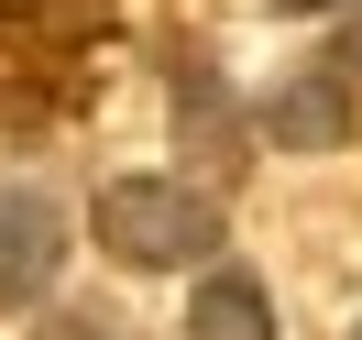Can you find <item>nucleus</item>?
I'll return each mask as SVG.
<instances>
[{
  "instance_id": "7",
  "label": "nucleus",
  "mask_w": 362,
  "mask_h": 340,
  "mask_svg": "<svg viewBox=\"0 0 362 340\" xmlns=\"http://www.w3.org/2000/svg\"><path fill=\"white\" fill-rule=\"evenodd\" d=\"M23 11H45V0H0V23H23Z\"/></svg>"
},
{
  "instance_id": "1",
  "label": "nucleus",
  "mask_w": 362,
  "mask_h": 340,
  "mask_svg": "<svg viewBox=\"0 0 362 340\" xmlns=\"http://www.w3.org/2000/svg\"><path fill=\"white\" fill-rule=\"evenodd\" d=\"M99 242L132 274H187L220 252V198L187 176H110L99 187Z\"/></svg>"
},
{
  "instance_id": "2",
  "label": "nucleus",
  "mask_w": 362,
  "mask_h": 340,
  "mask_svg": "<svg viewBox=\"0 0 362 340\" xmlns=\"http://www.w3.org/2000/svg\"><path fill=\"white\" fill-rule=\"evenodd\" d=\"M66 264V209L45 187H0V307H33Z\"/></svg>"
},
{
  "instance_id": "4",
  "label": "nucleus",
  "mask_w": 362,
  "mask_h": 340,
  "mask_svg": "<svg viewBox=\"0 0 362 340\" xmlns=\"http://www.w3.org/2000/svg\"><path fill=\"white\" fill-rule=\"evenodd\" d=\"M187 340H274V307L242 264H220L198 296H187Z\"/></svg>"
},
{
  "instance_id": "5",
  "label": "nucleus",
  "mask_w": 362,
  "mask_h": 340,
  "mask_svg": "<svg viewBox=\"0 0 362 340\" xmlns=\"http://www.w3.org/2000/svg\"><path fill=\"white\" fill-rule=\"evenodd\" d=\"M33 340H132V329H121V318H99V307H55Z\"/></svg>"
},
{
  "instance_id": "6",
  "label": "nucleus",
  "mask_w": 362,
  "mask_h": 340,
  "mask_svg": "<svg viewBox=\"0 0 362 340\" xmlns=\"http://www.w3.org/2000/svg\"><path fill=\"white\" fill-rule=\"evenodd\" d=\"M329 66H340V77H362V11H351V23H340V45H329Z\"/></svg>"
},
{
  "instance_id": "3",
  "label": "nucleus",
  "mask_w": 362,
  "mask_h": 340,
  "mask_svg": "<svg viewBox=\"0 0 362 340\" xmlns=\"http://www.w3.org/2000/svg\"><path fill=\"white\" fill-rule=\"evenodd\" d=\"M264 132L286 143V154H340V143H351V77H340V66L286 77V88L264 99Z\"/></svg>"
},
{
  "instance_id": "8",
  "label": "nucleus",
  "mask_w": 362,
  "mask_h": 340,
  "mask_svg": "<svg viewBox=\"0 0 362 340\" xmlns=\"http://www.w3.org/2000/svg\"><path fill=\"white\" fill-rule=\"evenodd\" d=\"M286 11H340V0H286Z\"/></svg>"
}]
</instances>
